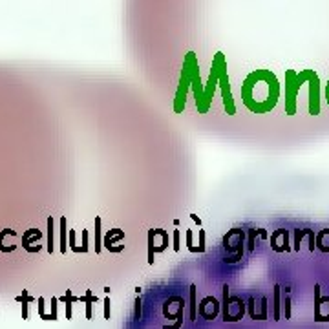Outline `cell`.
<instances>
[{
	"mask_svg": "<svg viewBox=\"0 0 329 329\" xmlns=\"http://www.w3.org/2000/svg\"><path fill=\"white\" fill-rule=\"evenodd\" d=\"M280 81L271 70L251 71L241 83V101L249 112L269 113L280 101Z\"/></svg>",
	"mask_w": 329,
	"mask_h": 329,
	"instance_id": "cell-1",
	"label": "cell"
},
{
	"mask_svg": "<svg viewBox=\"0 0 329 329\" xmlns=\"http://www.w3.org/2000/svg\"><path fill=\"white\" fill-rule=\"evenodd\" d=\"M199 70V64H197L196 53L189 51L185 57V63H183V70H181V77H179V84H177V90H175V99H174V112L181 113L185 110V103H187V93L192 88V77L194 73Z\"/></svg>",
	"mask_w": 329,
	"mask_h": 329,
	"instance_id": "cell-2",
	"label": "cell"
},
{
	"mask_svg": "<svg viewBox=\"0 0 329 329\" xmlns=\"http://www.w3.org/2000/svg\"><path fill=\"white\" fill-rule=\"evenodd\" d=\"M221 316H223L225 324L240 322L247 311V302L238 296V294H231V289L225 284L221 287Z\"/></svg>",
	"mask_w": 329,
	"mask_h": 329,
	"instance_id": "cell-3",
	"label": "cell"
},
{
	"mask_svg": "<svg viewBox=\"0 0 329 329\" xmlns=\"http://www.w3.org/2000/svg\"><path fill=\"white\" fill-rule=\"evenodd\" d=\"M225 249V263H238L245 254V231L241 229H231L223 236Z\"/></svg>",
	"mask_w": 329,
	"mask_h": 329,
	"instance_id": "cell-4",
	"label": "cell"
},
{
	"mask_svg": "<svg viewBox=\"0 0 329 329\" xmlns=\"http://www.w3.org/2000/svg\"><path fill=\"white\" fill-rule=\"evenodd\" d=\"M218 61V73H219V84L218 88L221 90V99H223V106L227 115H234L236 113V106H234V99H232V90H231V81H229V73H227V61L221 51H218L216 57Z\"/></svg>",
	"mask_w": 329,
	"mask_h": 329,
	"instance_id": "cell-5",
	"label": "cell"
},
{
	"mask_svg": "<svg viewBox=\"0 0 329 329\" xmlns=\"http://www.w3.org/2000/svg\"><path fill=\"white\" fill-rule=\"evenodd\" d=\"M304 79V83L309 86V115H318L320 113V77H318V73L315 70H300L298 71Z\"/></svg>",
	"mask_w": 329,
	"mask_h": 329,
	"instance_id": "cell-6",
	"label": "cell"
},
{
	"mask_svg": "<svg viewBox=\"0 0 329 329\" xmlns=\"http://www.w3.org/2000/svg\"><path fill=\"white\" fill-rule=\"evenodd\" d=\"M302 88V81L298 79V73L294 70L285 71V113L294 115L296 113V103H298V93Z\"/></svg>",
	"mask_w": 329,
	"mask_h": 329,
	"instance_id": "cell-7",
	"label": "cell"
},
{
	"mask_svg": "<svg viewBox=\"0 0 329 329\" xmlns=\"http://www.w3.org/2000/svg\"><path fill=\"white\" fill-rule=\"evenodd\" d=\"M148 241V263L154 265L155 254L167 251L168 247V232L165 229H150L147 236Z\"/></svg>",
	"mask_w": 329,
	"mask_h": 329,
	"instance_id": "cell-8",
	"label": "cell"
},
{
	"mask_svg": "<svg viewBox=\"0 0 329 329\" xmlns=\"http://www.w3.org/2000/svg\"><path fill=\"white\" fill-rule=\"evenodd\" d=\"M218 84H219V73H218V61L214 59L212 61V68H210L209 79L203 86V105H201V110L199 113H207L209 112L210 105H212V97H214V91H216Z\"/></svg>",
	"mask_w": 329,
	"mask_h": 329,
	"instance_id": "cell-9",
	"label": "cell"
},
{
	"mask_svg": "<svg viewBox=\"0 0 329 329\" xmlns=\"http://www.w3.org/2000/svg\"><path fill=\"white\" fill-rule=\"evenodd\" d=\"M185 298L179 296V294H174V296H168L165 304H163V316L168 318V322L172 320H181L183 318V313H185Z\"/></svg>",
	"mask_w": 329,
	"mask_h": 329,
	"instance_id": "cell-10",
	"label": "cell"
},
{
	"mask_svg": "<svg viewBox=\"0 0 329 329\" xmlns=\"http://www.w3.org/2000/svg\"><path fill=\"white\" fill-rule=\"evenodd\" d=\"M221 313V302L216 296H205L197 306V315L205 320H214Z\"/></svg>",
	"mask_w": 329,
	"mask_h": 329,
	"instance_id": "cell-11",
	"label": "cell"
},
{
	"mask_svg": "<svg viewBox=\"0 0 329 329\" xmlns=\"http://www.w3.org/2000/svg\"><path fill=\"white\" fill-rule=\"evenodd\" d=\"M42 240H44V234L39 229H28V231L22 234V249L29 254H35L42 249Z\"/></svg>",
	"mask_w": 329,
	"mask_h": 329,
	"instance_id": "cell-12",
	"label": "cell"
},
{
	"mask_svg": "<svg viewBox=\"0 0 329 329\" xmlns=\"http://www.w3.org/2000/svg\"><path fill=\"white\" fill-rule=\"evenodd\" d=\"M315 322H329V296H320V285H315Z\"/></svg>",
	"mask_w": 329,
	"mask_h": 329,
	"instance_id": "cell-13",
	"label": "cell"
},
{
	"mask_svg": "<svg viewBox=\"0 0 329 329\" xmlns=\"http://www.w3.org/2000/svg\"><path fill=\"white\" fill-rule=\"evenodd\" d=\"M267 296H260V304L256 307V298L254 296H249L247 298V313L251 316L252 320H267Z\"/></svg>",
	"mask_w": 329,
	"mask_h": 329,
	"instance_id": "cell-14",
	"label": "cell"
},
{
	"mask_svg": "<svg viewBox=\"0 0 329 329\" xmlns=\"http://www.w3.org/2000/svg\"><path fill=\"white\" fill-rule=\"evenodd\" d=\"M125 240V231H121V229H112V231H108L105 234V238H103V247H105L106 251L110 252H123L125 251V245H117Z\"/></svg>",
	"mask_w": 329,
	"mask_h": 329,
	"instance_id": "cell-15",
	"label": "cell"
},
{
	"mask_svg": "<svg viewBox=\"0 0 329 329\" xmlns=\"http://www.w3.org/2000/svg\"><path fill=\"white\" fill-rule=\"evenodd\" d=\"M271 249L274 252H291L293 247L289 243V231L285 229H276L271 234Z\"/></svg>",
	"mask_w": 329,
	"mask_h": 329,
	"instance_id": "cell-16",
	"label": "cell"
},
{
	"mask_svg": "<svg viewBox=\"0 0 329 329\" xmlns=\"http://www.w3.org/2000/svg\"><path fill=\"white\" fill-rule=\"evenodd\" d=\"M17 249V232L13 229H2L0 231V252L9 254Z\"/></svg>",
	"mask_w": 329,
	"mask_h": 329,
	"instance_id": "cell-17",
	"label": "cell"
},
{
	"mask_svg": "<svg viewBox=\"0 0 329 329\" xmlns=\"http://www.w3.org/2000/svg\"><path fill=\"white\" fill-rule=\"evenodd\" d=\"M282 318V287L276 284L273 289V320L278 322Z\"/></svg>",
	"mask_w": 329,
	"mask_h": 329,
	"instance_id": "cell-18",
	"label": "cell"
},
{
	"mask_svg": "<svg viewBox=\"0 0 329 329\" xmlns=\"http://www.w3.org/2000/svg\"><path fill=\"white\" fill-rule=\"evenodd\" d=\"M55 221H53V216H48V219H46V229H48V232H46V251L51 254V252L55 251Z\"/></svg>",
	"mask_w": 329,
	"mask_h": 329,
	"instance_id": "cell-19",
	"label": "cell"
},
{
	"mask_svg": "<svg viewBox=\"0 0 329 329\" xmlns=\"http://www.w3.org/2000/svg\"><path fill=\"white\" fill-rule=\"evenodd\" d=\"M97 300H99L97 294H93L91 289H88V291L81 296V302L86 304V320H91V318H93V304Z\"/></svg>",
	"mask_w": 329,
	"mask_h": 329,
	"instance_id": "cell-20",
	"label": "cell"
},
{
	"mask_svg": "<svg viewBox=\"0 0 329 329\" xmlns=\"http://www.w3.org/2000/svg\"><path fill=\"white\" fill-rule=\"evenodd\" d=\"M59 302H63L64 306H66V320H71V316H73V313H71V307H73V304H75V302H81V296H73L71 289H68V291H66V294L59 298Z\"/></svg>",
	"mask_w": 329,
	"mask_h": 329,
	"instance_id": "cell-21",
	"label": "cell"
},
{
	"mask_svg": "<svg viewBox=\"0 0 329 329\" xmlns=\"http://www.w3.org/2000/svg\"><path fill=\"white\" fill-rule=\"evenodd\" d=\"M15 300L21 302V304H22V318H24V320H29V318H28V316H29L28 307H29V304H31V302H37V298H33V296H29V293H28V291H26V289H24L21 296H17Z\"/></svg>",
	"mask_w": 329,
	"mask_h": 329,
	"instance_id": "cell-22",
	"label": "cell"
},
{
	"mask_svg": "<svg viewBox=\"0 0 329 329\" xmlns=\"http://www.w3.org/2000/svg\"><path fill=\"white\" fill-rule=\"evenodd\" d=\"M316 249L320 252H329V229H322L316 234Z\"/></svg>",
	"mask_w": 329,
	"mask_h": 329,
	"instance_id": "cell-23",
	"label": "cell"
},
{
	"mask_svg": "<svg viewBox=\"0 0 329 329\" xmlns=\"http://www.w3.org/2000/svg\"><path fill=\"white\" fill-rule=\"evenodd\" d=\"M68 221H66V216L61 218V254H66L68 252Z\"/></svg>",
	"mask_w": 329,
	"mask_h": 329,
	"instance_id": "cell-24",
	"label": "cell"
},
{
	"mask_svg": "<svg viewBox=\"0 0 329 329\" xmlns=\"http://www.w3.org/2000/svg\"><path fill=\"white\" fill-rule=\"evenodd\" d=\"M311 234V229H294L293 231V251H300V243L304 241V238H307Z\"/></svg>",
	"mask_w": 329,
	"mask_h": 329,
	"instance_id": "cell-25",
	"label": "cell"
},
{
	"mask_svg": "<svg viewBox=\"0 0 329 329\" xmlns=\"http://www.w3.org/2000/svg\"><path fill=\"white\" fill-rule=\"evenodd\" d=\"M196 293H197V287L192 284L190 285V302H189V307H190V320L192 322H196L197 318V302H196Z\"/></svg>",
	"mask_w": 329,
	"mask_h": 329,
	"instance_id": "cell-26",
	"label": "cell"
},
{
	"mask_svg": "<svg viewBox=\"0 0 329 329\" xmlns=\"http://www.w3.org/2000/svg\"><path fill=\"white\" fill-rule=\"evenodd\" d=\"M101 225H103V219L99 216H95V254L103 251V236H101Z\"/></svg>",
	"mask_w": 329,
	"mask_h": 329,
	"instance_id": "cell-27",
	"label": "cell"
},
{
	"mask_svg": "<svg viewBox=\"0 0 329 329\" xmlns=\"http://www.w3.org/2000/svg\"><path fill=\"white\" fill-rule=\"evenodd\" d=\"M282 315L285 316V320H291V296H289V293H284V296H282Z\"/></svg>",
	"mask_w": 329,
	"mask_h": 329,
	"instance_id": "cell-28",
	"label": "cell"
},
{
	"mask_svg": "<svg viewBox=\"0 0 329 329\" xmlns=\"http://www.w3.org/2000/svg\"><path fill=\"white\" fill-rule=\"evenodd\" d=\"M37 313H39L42 320H46L48 313H46V298L44 296H39V300H37Z\"/></svg>",
	"mask_w": 329,
	"mask_h": 329,
	"instance_id": "cell-29",
	"label": "cell"
},
{
	"mask_svg": "<svg viewBox=\"0 0 329 329\" xmlns=\"http://www.w3.org/2000/svg\"><path fill=\"white\" fill-rule=\"evenodd\" d=\"M185 238H187V249L190 252H197V249L194 247V231L192 229H187L185 231Z\"/></svg>",
	"mask_w": 329,
	"mask_h": 329,
	"instance_id": "cell-30",
	"label": "cell"
},
{
	"mask_svg": "<svg viewBox=\"0 0 329 329\" xmlns=\"http://www.w3.org/2000/svg\"><path fill=\"white\" fill-rule=\"evenodd\" d=\"M260 231H262V229H251V231H249V236H247V249H245V251H252V249H254V238H256V236L260 234Z\"/></svg>",
	"mask_w": 329,
	"mask_h": 329,
	"instance_id": "cell-31",
	"label": "cell"
},
{
	"mask_svg": "<svg viewBox=\"0 0 329 329\" xmlns=\"http://www.w3.org/2000/svg\"><path fill=\"white\" fill-rule=\"evenodd\" d=\"M172 243H174L172 247L175 252L181 249V231L179 229H174V232H172Z\"/></svg>",
	"mask_w": 329,
	"mask_h": 329,
	"instance_id": "cell-32",
	"label": "cell"
},
{
	"mask_svg": "<svg viewBox=\"0 0 329 329\" xmlns=\"http://www.w3.org/2000/svg\"><path fill=\"white\" fill-rule=\"evenodd\" d=\"M59 304V298H51V311L48 313V320H51V322H55V320H59V315H57V306Z\"/></svg>",
	"mask_w": 329,
	"mask_h": 329,
	"instance_id": "cell-33",
	"label": "cell"
},
{
	"mask_svg": "<svg viewBox=\"0 0 329 329\" xmlns=\"http://www.w3.org/2000/svg\"><path fill=\"white\" fill-rule=\"evenodd\" d=\"M81 236H83V243H81V252H83V254H86V252L90 251V245H88V238H90V232L86 231V229H83V231H81Z\"/></svg>",
	"mask_w": 329,
	"mask_h": 329,
	"instance_id": "cell-34",
	"label": "cell"
},
{
	"mask_svg": "<svg viewBox=\"0 0 329 329\" xmlns=\"http://www.w3.org/2000/svg\"><path fill=\"white\" fill-rule=\"evenodd\" d=\"M197 238H199V241H197V252L201 254V252H205V249H207V247H205V231L203 229L197 231Z\"/></svg>",
	"mask_w": 329,
	"mask_h": 329,
	"instance_id": "cell-35",
	"label": "cell"
},
{
	"mask_svg": "<svg viewBox=\"0 0 329 329\" xmlns=\"http://www.w3.org/2000/svg\"><path fill=\"white\" fill-rule=\"evenodd\" d=\"M141 313H143V309H141V298L137 296L135 302H133V320H141Z\"/></svg>",
	"mask_w": 329,
	"mask_h": 329,
	"instance_id": "cell-36",
	"label": "cell"
},
{
	"mask_svg": "<svg viewBox=\"0 0 329 329\" xmlns=\"http://www.w3.org/2000/svg\"><path fill=\"white\" fill-rule=\"evenodd\" d=\"M103 304H105V320H110V316H112V306H110V304H112V302H110V296H108V294L105 296V302H103Z\"/></svg>",
	"mask_w": 329,
	"mask_h": 329,
	"instance_id": "cell-37",
	"label": "cell"
},
{
	"mask_svg": "<svg viewBox=\"0 0 329 329\" xmlns=\"http://www.w3.org/2000/svg\"><path fill=\"white\" fill-rule=\"evenodd\" d=\"M181 326H183V318L181 320H175V322H172V324H165L163 329H179Z\"/></svg>",
	"mask_w": 329,
	"mask_h": 329,
	"instance_id": "cell-38",
	"label": "cell"
},
{
	"mask_svg": "<svg viewBox=\"0 0 329 329\" xmlns=\"http://www.w3.org/2000/svg\"><path fill=\"white\" fill-rule=\"evenodd\" d=\"M326 101H328V105H329V81L328 84H326Z\"/></svg>",
	"mask_w": 329,
	"mask_h": 329,
	"instance_id": "cell-39",
	"label": "cell"
},
{
	"mask_svg": "<svg viewBox=\"0 0 329 329\" xmlns=\"http://www.w3.org/2000/svg\"><path fill=\"white\" fill-rule=\"evenodd\" d=\"M190 218H192V219H194V221H196L197 225H201V219H199V218H197L196 214H190Z\"/></svg>",
	"mask_w": 329,
	"mask_h": 329,
	"instance_id": "cell-40",
	"label": "cell"
}]
</instances>
